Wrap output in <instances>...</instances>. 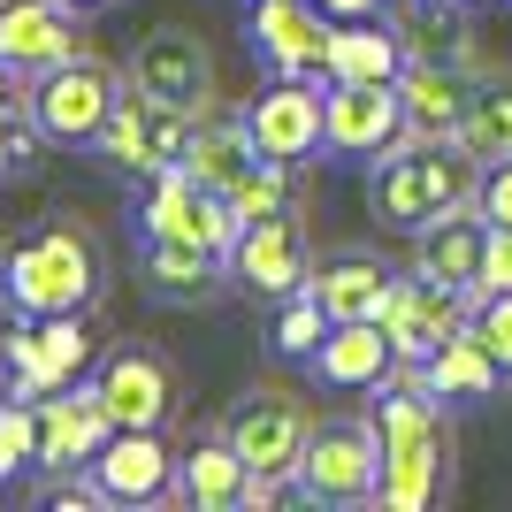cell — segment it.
I'll list each match as a JSON object with an SVG mask.
<instances>
[{
	"label": "cell",
	"instance_id": "cell-1",
	"mask_svg": "<svg viewBox=\"0 0 512 512\" xmlns=\"http://www.w3.org/2000/svg\"><path fill=\"white\" fill-rule=\"evenodd\" d=\"M375 436H383V482H375L383 512H428L451 490V421L421 367H406V360L390 367L383 406H375Z\"/></svg>",
	"mask_w": 512,
	"mask_h": 512
},
{
	"label": "cell",
	"instance_id": "cell-2",
	"mask_svg": "<svg viewBox=\"0 0 512 512\" xmlns=\"http://www.w3.org/2000/svg\"><path fill=\"white\" fill-rule=\"evenodd\" d=\"M474 176H482V161H474L459 138H406V146H390L367 161V207H375V222L383 230H428L436 214L451 207H474Z\"/></svg>",
	"mask_w": 512,
	"mask_h": 512
},
{
	"label": "cell",
	"instance_id": "cell-3",
	"mask_svg": "<svg viewBox=\"0 0 512 512\" xmlns=\"http://www.w3.org/2000/svg\"><path fill=\"white\" fill-rule=\"evenodd\" d=\"M0 283H8L16 314H85L100 299V245L77 222H46L39 237H23L0 260Z\"/></svg>",
	"mask_w": 512,
	"mask_h": 512
},
{
	"label": "cell",
	"instance_id": "cell-4",
	"mask_svg": "<svg viewBox=\"0 0 512 512\" xmlns=\"http://www.w3.org/2000/svg\"><path fill=\"white\" fill-rule=\"evenodd\" d=\"M115 100H123V77L107 62H92V54H69V62H54L46 77H31V123L46 130V146H100L107 115H115Z\"/></svg>",
	"mask_w": 512,
	"mask_h": 512
},
{
	"label": "cell",
	"instance_id": "cell-5",
	"mask_svg": "<svg viewBox=\"0 0 512 512\" xmlns=\"http://www.w3.org/2000/svg\"><path fill=\"white\" fill-rule=\"evenodd\" d=\"M375 482H383V436H375V413H367V421H329V428L306 436L299 497H314V505H375Z\"/></svg>",
	"mask_w": 512,
	"mask_h": 512
},
{
	"label": "cell",
	"instance_id": "cell-6",
	"mask_svg": "<svg viewBox=\"0 0 512 512\" xmlns=\"http://www.w3.org/2000/svg\"><path fill=\"white\" fill-rule=\"evenodd\" d=\"M192 123H199L192 107L153 100L146 85H130V77H123V100H115V115H107V130H100V146H92V153H107V161L130 169V176H161L169 161H184Z\"/></svg>",
	"mask_w": 512,
	"mask_h": 512
},
{
	"label": "cell",
	"instance_id": "cell-7",
	"mask_svg": "<svg viewBox=\"0 0 512 512\" xmlns=\"http://www.w3.org/2000/svg\"><path fill=\"white\" fill-rule=\"evenodd\" d=\"M0 360L16 375V398H46V390H62V383H85L92 329H85V314H23L0 337Z\"/></svg>",
	"mask_w": 512,
	"mask_h": 512
},
{
	"label": "cell",
	"instance_id": "cell-8",
	"mask_svg": "<svg viewBox=\"0 0 512 512\" xmlns=\"http://www.w3.org/2000/svg\"><path fill=\"white\" fill-rule=\"evenodd\" d=\"M222 436L237 444V459H245L253 474L299 482V459H306V436H314V421H306V406L291 398V390H253V398H237V406H230Z\"/></svg>",
	"mask_w": 512,
	"mask_h": 512
},
{
	"label": "cell",
	"instance_id": "cell-9",
	"mask_svg": "<svg viewBox=\"0 0 512 512\" xmlns=\"http://www.w3.org/2000/svg\"><path fill=\"white\" fill-rule=\"evenodd\" d=\"M390 329V344H398V360L421 367L436 360L459 329H467V291H451V283H428L421 268H406V276H390L383 291V314H375Z\"/></svg>",
	"mask_w": 512,
	"mask_h": 512
},
{
	"label": "cell",
	"instance_id": "cell-10",
	"mask_svg": "<svg viewBox=\"0 0 512 512\" xmlns=\"http://www.w3.org/2000/svg\"><path fill=\"white\" fill-rule=\"evenodd\" d=\"M130 85H146L153 100H176V107H192V115H207L214 107V54H207V39L184 31V23L146 31V39L130 46Z\"/></svg>",
	"mask_w": 512,
	"mask_h": 512
},
{
	"label": "cell",
	"instance_id": "cell-11",
	"mask_svg": "<svg viewBox=\"0 0 512 512\" xmlns=\"http://www.w3.org/2000/svg\"><path fill=\"white\" fill-rule=\"evenodd\" d=\"M138 214H146V237H184V245H207V253H230L237 245V207L222 192H207V184H192L184 161H169L153 176Z\"/></svg>",
	"mask_w": 512,
	"mask_h": 512
},
{
	"label": "cell",
	"instance_id": "cell-12",
	"mask_svg": "<svg viewBox=\"0 0 512 512\" xmlns=\"http://www.w3.org/2000/svg\"><path fill=\"white\" fill-rule=\"evenodd\" d=\"M230 276L253 291V299H291L306 291L314 260H306V230L283 214H260V222H237V245H230Z\"/></svg>",
	"mask_w": 512,
	"mask_h": 512
},
{
	"label": "cell",
	"instance_id": "cell-13",
	"mask_svg": "<svg viewBox=\"0 0 512 512\" xmlns=\"http://www.w3.org/2000/svg\"><path fill=\"white\" fill-rule=\"evenodd\" d=\"M321 138H329V153H352V161H375V153L406 146L398 85H329L321 92Z\"/></svg>",
	"mask_w": 512,
	"mask_h": 512
},
{
	"label": "cell",
	"instance_id": "cell-14",
	"mask_svg": "<svg viewBox=\"0 0 512 512\" xmlns=\"http://www.w3.org/2000/svg\"><path fill=\"white\" fill-rule=\"evenodd\" d=\"M92 482L107 490V505H161L176 497V451L161 444V428H115L92 451Z\"/></svg>",
	"mask_w": 512,
	"mask_h": 512
},
{
	"label": "cell",
	"instance_id": "cell-15",
	"mask_svg": "<svg viewBox=\"0 0 512 512\" xmlns=\"http://www.w3.org/2000/svg\"><path fill=\"white\" fill-rule=\"evenodd\" d=\"M31 413H39V467H54V474L92 467V451L115 436V421H107V406H100L92 383L46 390V398H31Z\"/></svg>",
	"mask_w": 512,
	"mask_h": 512
},
{
	"label": "cell",
	"instance_id": "cell-16",
	"mask_svg": "<svg viewBox=\"0 0 512 512\" xmlns=\"http://www.w3.org/2000/svg\"><path fill=\"white\" fill-rule=\"evenodd\" d=\"M245 130H253V146L268 161H291V169H299L306 153H329V138H321V92L306 77H276L245 107Z\"/></svg>",
	"mask_w": 512,
	"mask_h": 512
},
{
	"label": "cell",
	"instance_id": "cell-17",
	"mask_svg": "<svg viewBox=\"0 0 512 512\" xmlns=\"http://www.w3.org/2000/svg\"><path fill=\"white\" fill-rule=\"evenodd\" d=\"M92 390H100V406L115 428H161L176 413V375L153 352H138V344H123V352H107L100 375H92Z\"/></svg>",
	"mask_w": 512,
	"mask_h": 512
},
{
	"label": "cell",
	"instance_id": "cell-18",
	"mask_svg": "<svg viewBox=\"0 0 512 512\" xmlns=\"http://www.w3.org/2000/svg\"><path fill=\"white\" fill-rule=\"evenodd\" d=\"M77 54V8L69 0H0V62L16 77H46Z\"/></svg>",
	"mask_w": 512,
	"mask_h": 512
},
{
	"label": "cell",
	"instance_id": "cell-19",
	"mask_svg": "<svg viewBox=\"0 0 512 512\" xmlns=\"http://www.w3.org/2000/svg\"><path fill=\"white\" fill-rule=\"evenodd\" d=\"M329 31L337 16L321 0H253V46L268 54L276 77H314L329 54Z\"/></svg>",
	"mask_w": 512,
	"mask_h": 512
},
{
	"label": "cell",
	"instance_id": "cell-20",
	"mask_svg": "<svg viewBox=\"0 0 512 512\" xmlns=\"http://www.w3.org/2000/svg\"><path fill=\"white\" fill-rule=\"evenodd\" d=\"M467 62H436V54H406L398 69V100H406V138H459L467 123Z\"/></svg>",
	"mask_w": 512,
	"mask_h": 512
},
{
	"label": "cell",
	"instance_id": "cell-21",
	"mask_svg": "<svg viewBox=\"0 0 512 512\" xmlns=\"http://www.w3.org/2000/svg\"><path fill=\"white\" fill-rule=\"evenodd\" d=\"M306 367L329 390H383L390 367H398V344H390L383 321H329V337L306 352Z\"/></svg>",
	"mask_w": 512,
	"mask_h": 512
},
{
	"label": "cell",
	"instance_id": "cell-22",
	"mask_svg": "<svg viewBox=\"0 0 512 512\" xmlns=\"http://www.w3.org/2000/svg\"><path fill=\"white\" fill-rule=\"evenodd\" d=\"M482 253H490V222L474 207H451V214H436L428 230H413V268H421L428 283L467 291V299H474V276H482Z\"/></svg>",
	"mask_w": 512,
	"mask_h": 512
},
{
	"label": "cell",
	"instance_id": "cell-23",
	"mask_svg": "<svg viewBox=\"0 0 512 512\" xmlns=\"http://www.w3.org/2000/svg\"><path fill=\"white\" fill-rule=\"evenodd\" d=\"M260 161H268V153L253 146L245 115H214V107H207V115L192 123V138H184V176H192V184H207V192H222V199H230L237 184L260 169Z\"/></svg>",
	"mask_w": 512,
	"mask_h": 512
},
{
	"label": "cell",
	"instance_id": "cell-24",
	"mask_svg": "<svg viewBox=\"0 0 512 512\" xmlns=\"http://www.w3.org/2000/svg\"><path fill=\"white\" fill-rule=\"evenodd\" d=\"M398 69H406V39H398L390 23L337 16L329 54H321V77H329V85H398Z\"/></svg>",
	"mask_w": 512,
	"mask_h": 512
},
{
	"label": "cell",
	"instance_id": "cell-25",
	"mask_svg": "<svg viewBox=\"0 0 512 512\" xmlns=\"http://www.w3.org/2000/svg\"><path fill=\"white\" fill-rule=\"evenodd\" d=\"M146 291L153 299H214L222 291V276H230V253H207V245H184V237H146Z\"/></svg>",
	"mask_w": 512,
	"mask_h": 512
},
{
	"label": "cell",
	"instance_id": "cell-26",
	"mask_svg": "<svg viewBox=\"0 0 512 512\" xmlns=\"http://www.w3.org/2000/svg\"><path fill=\"white\" fill-rule=\"evenodd\" d=\"M245 482H253V467L237 459L230 436H207V444H192L176 459V497L199 512H237L245 505Z\"/></svg>",
	"mask_w": 512,
	"mask_h": 512
},
{
	"label": "cell",
	"instance_id": "cell-27",
	"mask_svg": "<svg viewBox=\"0 0 512 512\" xmlns=\"http://www.w3.org/2000/svg\"><path fill=\"white\" fill-rule=\"evenodd\" d=\"M306 291L321 299L329 321H375L383 314V291H390V268L367 260V253H344V260H321L314 276H306Z\"/></svg>",
	"mask_w": 512,
	"mask_h": 512
},
{
	"label": "cell",
	"instance_id": "cell-28",
	"mask_svg": "<svg viewBox=\"0 0 512 512\" xmlns=\"http://www.w3.org/2000/svg\"><path fill=\"white\" fill-rule=\"evenodd\" d=\"M421 375H428V390H436V398L482 406V398L497 390V375H505V367H497V352H490L482 337H474V329H459V337H451L444 352H436V360H421Z\"/></svg>",
	"mask_w": 512,
	"mask_h": 512
},
{
	"label": "cell",
	"instance_id": "cell-29",
	"mask_svg": "<svg viewBox=\"0 0 512 512\" xmlns=\"http://www.w3.org/2000/svg\"><path fill=\"white\" fill-rule=\"evenodd\" d=\"M459 146L474 161H505L512 153V69H490L467 85V123H459Z\"/></svg>",
	"mask_w": 512,
	"mask_h": 512
},
{
	"label": "cell",
	"instance_id": "cell-30",
	"mask_svg": "<svg viewBox=\"0 0 512 512\" xmlns=\"http://www.w3.org/2000/svg\"><path fill=\"white\" fill-rule=\"evenodd\" d=\"M31 459H39V413H31V398H0V490Z\"/></svg>",
	"mask_w": 512,
	"mask_h": 512
},
{
	"label": "cell",
	"instance_id": "cell-31",
	"mask_svg": "<svg viewBox=\"0 0 512 512\" xmlns=\"http://www.w3.org/2000/svg\"><path fill=\"white\" fill-rule=\"evenodd\" d=\"M230 207H237V222H260V214H283L291 207V161H260L245 184L230 192Z\"/></svg>",
	"mask_w": 512,
	"mask_h": 512
},
{
	"label": "cell",
	"instance_id": "cell-32",
	"mask_svg": "<svg viewBox=\"0 0 512 512\" xmlns=\"http://www.w3.org/2000/svg\"><path fill=\"white\" fill-rule=\"evenodd\" d=\"M321 337H329V314H321V299H314V291H291V306H283V321H276V352L306 360Z\"/></svg>",
	"mask_w": 512,
	"mask_h": 512
},
{
	"label": "cell",
	"instance_id": "cell-33",
	"mask_svg": "<svg viewBox=\"0 0 512 512\" xmlns=\"http://www.w3.org/2000/svg\"><path fill=\"white\" fill-rule=\"evenodd\" d=\"M467 329L497 352V367L512 375V291H482V299H467Z\"/></svg>",
	"mask_w": 512,
	"mask_h": 512
},
{
	"label": "cell",
	"instance_id": "cell-34",
	"mask_svg": "<svg viewBox=\"0 0 512 512\" xmlns=\"http://www.w3.org/2000/svg\"><path fill=\"white\" fill-rule=\"evenodd\" d=\"M474 214H482L490 230H512V153L505 161H482V176H474Z\"/></svg>",
	"mask_w": 512,
	"mask_h": 512
},
{
	"label": "cell",
	"instance_id": "cell-35",
	"mask_svg": "<svg viewBox=\"0 0 512 512\" xmlns=\"http://www.w3.org/2000/svg\"><path fill=\"white\" fill-rule=\"evenodd\" d=\"M46 130L31 123V107H0V169H23L31 153H39Z\"/></svg>",
	"mask_w": 512,
	"mask_h": 512
},
{
	"label": "cell",
	"instance_id": "cell-36",
	"mask_svg": "<svg viewBox=\"0 0 512 512\" xmlns=\"http://www.w3.org/2000/svg\"><path fill=\"white\" fill-rule=\"evenodd\" d=\"M482 291H512V230H490V253H482V276H474V299Z\"/></svg>",
	"mask_w": 512,
	"mask_h": 512
},
{
	"label": "cell",
	"instance_id": "cell-37",
	"mask_svg": "<svg viewBox=\"0 0 512 512\" xmlns=\"http://www.w3.org/2000/svg\"><path fill=\"white\" fill-rule=\"evenodd\" d=\"M23 85H31V77H16V69L0 62V107H23V100H31V92H23Z\"/></svg>",
	"mask_w": 512,
	"mask_h": 512
},
{
	"label": "cell",
	"instance_id": "cell-38",
	"mask_svg": "<svg viewBox=\"0 0 512 512\" xmlns=\"http://www.w3.org/2000/svg\"><path fill=\"white\" fill-rule=\"evenodd\" d=\"M321 8H329V16H375L383 0H321Z\"/></svg>",
	"mask_w": 512,
	"mask_h": 512
},
{
	"label": "cell",
	"instance_id": "cell-39",
	"mask_svg": "<svg viewBox=\"0 0 512 512\" xmlns=\"http://www.w3.org/2000/svg\"><path fill=\"white\" fill-rule=\"evenodd\" d=\"M69 8H77V16H92V8H115V0H69Z\"/></svg>",
	"mask_w": 512,
	"mask_h": 512
},
{
	"label": "cell",
	"instance_id": "cell-40",
	"mask_svg": "<svg viewBox=\"0 0 512 512\" xmlns=\"http://www.w3.org/2000/svg\"><path fill=\"white\" fill-rule=\"evenodd\" d=\"M490 8H505V0H490Z\"/></svg>",
	"mask_w": 512,
	"mask_h": 512
}]
</instances>
